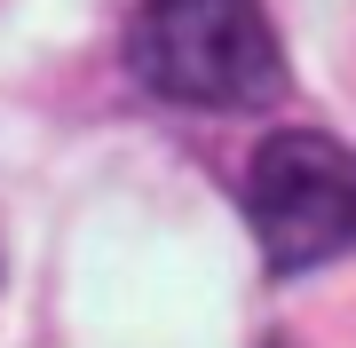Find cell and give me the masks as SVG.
<instances>
[{
    "label": "cell",
    "mask_w": 356,
    "mask_h": 348,
    "mask_svg": "<svg viewBox=\"0 0 356 348\" xmlns=\"http://www.w3.org/2000/svg\"><path fill=\"white\" fill-rule=\"evenodd\" d=\"M127 64L159 103L182 111H261L285 95V56L261 0H143Z\"/></svg>",
    "instance_id": "obj_1"
},
{
    "label": "cell",
    "mask_w": 356,
    "mask_h": 348,
    "mask_svg": "<svg viewBox=\"0 0 356 348\" xmlns=\"http://www.w3.org/2000/svg\"><path fill=\"white\" fill-rule=\"evenodd\" d=\"M245 222L277 277H309L356 254V158L317 127L269 135L245 167Z\"/></svg>",
    "instance_id": "obj_2"
}]
</instances>
